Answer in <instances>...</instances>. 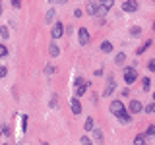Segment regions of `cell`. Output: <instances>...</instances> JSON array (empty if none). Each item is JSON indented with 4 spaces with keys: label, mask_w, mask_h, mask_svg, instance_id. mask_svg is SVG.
<instances>
[{
    "label": "cell",
    "mask_w": 155,
    "mask_h": 145,
    "mask_svg": "<svg viewBox=\"0 0 155 145\" xmlns=\"http://www.w3.org/2000/svg\"><path fill=\"white\" fill-rule=\"evenodd\" d=\"M87 14L89 16H103V14H107V8H103L101 2H97V0H89L87 2Z\"/></svg>",
    "instance_id": "cell-1"
},
{
    "label": "cell",
    "mask_w": 155,
    "mask_h": 145,
    "mask_svg": "<svg viewBox=\"0 0 155 145\" xmlns=\"http://www.w3.org/2000/svg\"><path fill=\"white\" fill-rule=\"evenodd\" d=\"M138 79V72L136 68H124V81L126 83H134Z\"/></svg>",
    "instance_id": "cell-2"
},
{
    "label": "cell",
    "mask_w": 155,
    "mask_h": 145,
    "mask_svg": "<svg viewBox=\"0 0 155 145\" xmlns=\"http://www.w3.org/2000/svg\"><path fill=\"white\" fill-rule=\"evenodd\" d=\"M78 39H80V45L81 47H85V45H89V33H87V29L85 27H80L78 29Z\"/></svg>",
    "instance_id": "cell-3"
},
{
    "label": "cell",
    "mask_w": 155,
    "mask_h": 145,
    "mask_svg": "<svg viewBox=\"0 0 155 145\" xmlns=\"http://www.w3.org/2000/svg\"><path fill=\"white\" fill-rule=\"evenodd\" d=\"M140 6H138V0H126V2H122V10L124 12H136V10H138Z\"/></svg>",
    "instance_id": "cell-4"
},
{
    "label": "cell",
    "mask_w": 155,
    "mask_h": 145,
    "mask_svg": "<svg viewBox=\"0 0 155 145\" xmlns=\"http://www.w3.org/2000/svg\"><path fill=\"white\" fill-rule=\"evenodd\" d=\"M51 35H52V39H60L62 35H64V25H62L60 21H58V23H54V25H52V31H51Z\"/></svg>",
    "instance_id": "cell-5"
},
{
    "label": "cell",
    "mask_w": 155,
    "mask_h": 145,
    "mask_svg": "<svg viewBox=\"0 0 155 145\" xmlns=\"http://www.w3.org/2000/svg\"><path fill=\"white\" fill-rule=\"evenodd\" d=\"M124 103H120V101H113V103H110V112H113L114 116H118L120 112H124Z\"/></svg>",
    "instance_id": "cell-6"
},
{
    "label": "cell",
    "mask_w": 155,
    "mask_h": 145,
    "mask_svg": "<svg viewBox=\"0 0 155 145\" xmlns=\"http://www.w3.org/2000/svg\"><path fill=\"white\" fill-rule=\"evenodd\" d=\"M70 108H72V112H74V114H80L81 112V103H80L78 97H74V99L70 101Z\"/></svg>",
    "instance_id": "cell-7"
},
{
    "label": "cell",
    "mask_w": 155,
    "mask_h": 145,
    "mask_svg": "<svg viewBox=\"0 0 155 145\" xmlns=\"http://www.w3.org/2000/svg\"><path fill=\"white\" fill-rule=\"evenodd\" d=\"M142 110H143V106H142L140 101H130V112L132 114H140Z\"/></svg>",
    "instance_id": "cell-8"
},
{
    "label": "cell",
    "mask_w": 155,
    "mask_h": 145,
    "mask_svg": "<svg viewBox=\"0 0 155 145\" xmlns=\"http://www.w3.org/2000/svg\"><path fill=\"white\" fill-rule=\"evenodd\" d=\"M113 91H114V79H113V77H109V81H107V87H105L103 95L109 97V95H113Z\"/></svg>",
    "instance_id": "cell-9"
},
{
    "label": "cell",
    "mask_w": 155,
    "mask_h": 145,
    "mask_svg": "<svg viewBox=\"0 0 155 145\" xmlns=\"http://www.w3.org/2000/svg\"><path fill=\"white\" fill-rule=\"evenodd\" d=\"M116 118H118V120H120L122 124H130V122H132V118H130V112H128V110H124V112H120L118 116H116Z\"/></svg>",
    "instance_id": "cell-10"
},
{
    "label": "cell",
    "mask_w": 155,
    "mask_h": 145,
    "mask_svg": "<svg viewBox=\"0 0 155 145\" xmlns=\"http://www.w3.org/2000/svg\"><path fill=\"white\" fill-rule=\"evenodd\" d=\"M149 47H151V41H145V43H143V45H142V47H140V48H138V50H136V54H138V56H142V54H143V52H145V50H147V48H149Z\"/></svg>",
    "instance_id": "cell-11"
},
{
    "label": "cell",
    "mask_w": 155,
    "mask_h": 145,
    "mask_svg": "<svg viewBox=\"0 0 155 145\" xmlns=\"http://www.w3.org/2000/svg\"><path fill=\"white\" fill-rule=\"evenodd\" d=\"M93 139H95L97 143H103V141H105L103 132H101V130H93Z\"/></svg>",
    "instance_id": "cell-12"
},
{
    "label": "cell",
    "mask_w": 155,
    "mask_h": 145,
    "mask_svg": "<svg viewBox=\"0 0 155 145\" xmlns=\"http://www.w3.org/2000/svg\"><path fill=\"white\" fill-rule=\"evenodd\" d=\"M48 54H51V56H58V54H60V48H58L54 43H51V47H48Z\"/></svg>",
    "instance_id": "cell-13"
},
{
    "label": "cell",
    "mask_w": 155,
    "mask_h": 145,
    "mask_svg": "<svg viewBox=\"0 0 155 145\" xmlns=\"http://www.w3.org/2000/svg\"><path fill=\"white\" fill-rule=\"evenodd\" d=\"M101 50H103V52H113V43L103 41V43H101Z\"/></svg>",
    "instance_id": "cell-14"
},
{
    "label": "cell",
    "mask_w": 155,
    "mask_h": 145,
    "mask_svg": "<svg viewBox=\"0 0 155 145\" xmlns=\"http://www.w3.org/2000/svg\"><path fill=\"white\" fill-rule=\"evenodd\" d=\"M147 137H155V126H147V130H145V139Z\"/></svg>",
    "instance_id": "cell-15"
},
{
    "label": "cell",
    "mask_w": 155,
    "mask_h": 145,
    "mask_svg": "<svg viewBox=\"0 0 155 145\" xmlns=\"http://www.w3.org/2000/svg\"><path fill=\"white\" fill-rule=\"evenodd\" d=\"M99 2H101V6L107 8V10H110V8L114 6V0H99Z\"/></svg>",
    "instance_id": "cell-16"
},
{
    "label": "cell",
    "mask_w": 155,
    "mask_h": 145,
    "mask_svg": "<svg viewBox=\"0 0 155 145\" xmlns=\"http://www.w3.org/2000/svg\"><path fill=\"white\" fill-rule=\"evenodd\" d=\"M84 128H85V132H91V130H93V118H87L85 124H84Z\"/></svg>",
    "instance_id": "cell-17"
},
{
    "label": "cell",
    "mask_w": 155,
    "mask_h": 145,
    "mask_svg": "<svg viewBox=\"0 0 155 145\" xmlns=\"http://www.w3.org/2000/svg\"><path fill=\"white\" fill-rule=\"evenodd\" d=\"M0 35H2V39H8L10 37V31L6 25H0Z\"/></svg>",
    "instance_id": "cell-18"
},
{
    "label": "cell",
    "mask_w": 155,
    "mask_h": 145,
    "mask_svg": "<svg viewBox=\"0 0 155 145\" xmlns=\"http://www.w3.org/2000/svg\"><path fill=\"white\" fill-rule=\"evenodd\" d=\"M124 60H126V54H124V52H118V54H116V58H114L116 64H122Z\"/></svg>",
    "instance_id": "cell-19"
},
{
    "label": "cell",
    "mask_w": 155,
    "mask_h": 145,
    "mask_svg": "<svg viewBox=\"0 0 155 145\" xmlns=\"http://www.w3.org/2000/svg\"><path fill=\"white\" fill-rule=\"evenodd\" d=\"M142 85H143V89H145V91L151 87V81H149V77H143V79H142Z\"/></svg>",
    "instance_id": "cell-20"
},
{
    "label": "cell",
    "mask_w": 155,
    "mask_h": 145,
    "mask_svg": "<svg viewBox=\"0 0 155 145\" xmlns=\"http://www.w3.org/2000/svg\"><path fill=\"white\" fill-rule=\"evenodd\" d=\"M145 112H149V114H155V101H153L151 105H147V106H145Z\"/></svg>",
    "instance_id": "cell-21"
},
{
    "label": "cell",
    "mask_w": 155,
    "mask_h": 145,
    "mask_svg": "<svg viewBox=\"0 0 155 145\" xmlns=\"http://www.w3.org/2000/svg\"><path fill=\"white\" fill-rule=\"evenodd\" d=\"M56 72V68L54 66H45V74H48V76H52Z\"/></svg>",
    "instance_id": "cell-22"
},
{
    "label": "cell",
    "mask_w": 155,
    "mask_h": 145,
    "mask_svg": "<svg viewBox=\"0 0 155 145\" xmlns=\"http://www.w3.org/2000/svg\"><path fill=\"white\" fill-rule=\"evenodd\" d=\"M25 130H27V116L23 114L21 116V132H25Z\"/></svg>",
    "instance_id": "cell-23"
},
{
    "label": "cell",
    "mask_w": 155,
    "mask_h": 145,
    "mask_svg": "<svg viewBox=\"0 0 155 145\" xmlns=\"http://www.w3.org/2000/svg\"><path fill=\"white\" fill-rule=\"evenodd\" d=\"M51 106H52V108H56V106H58V97H56V95H52V99H51Z\"/></svg>",
    "instance_id": "cell-24"
},
{
    "label": "cell",
    "mask_w": 155,
    "mask_h": 145,
    "mask_svg": "<svg viewBox=\"0 0 155 145\" xmlns=\"http://www.w3.org/2000/svg\"><path fill=\"white\" fill-rule=\"evenodd\" d=\"M147 68H149V72H155V58H151V60L147 62Z\"/></svg>",
    "instance_id": "cell-25"
},
{
    "label": "cell",
    "mask_w": 155,
    "mask_h": 145,
    "mask_svg": "<svg viewBox=\"0 0 155 145\" xmlns=\"http://www.w3.org/2000/svg\"><path fill=\"white\" fill-rule=\"evenodd\" d=\"M6 54H8V48L4 47V45H0V58H4Z\"/></svg>",
    "instance_id": "cell-26"
},
{
    "label": "cell",
    "mask_w": 155,
    "mask_h": 145,
    "mask_svg": "<svg viewBox=\"0 0 155 145\" xmlns=\"http://www.w3.org/2000/svg\"><path fill=\"white\" fill-rule=\"evenodd\" d=\"M85 83H87V81H84V77H76V87H81Z\"/></svg>",
    "instance_id": "cell-27"
},
{
    "label": "cell",
    "mask_w": 155,
    "mask_h": 145,
    "mask_svg": "<svg viewBox=\"0 0 155 145\" xmlns=\"http://www.w3.org/2000/svg\"><path fill=\"white\" fill-rule=\"evenodd\" d=\"M145 141V135H136L134 137V143H143Z\"/></svg>",
    "instance_id": "cell-28"
},
{
    "label": "cell",
    "mask_w": 155,
    "mask_h": 145,
    "mask_svg": "<svg viewBox=\"0 0 155 145\" xmlns=\"http://www.w3.org/2000/svg\"><path fill=\"white\" fill-rule=\"evenodd\" d=\"M12 6H14V10H19L21 8V0H12Z\"/></svg>",
    "instance_id": "cell-29"
},
{
    "label": "cell",
    "mask_w": 155,
    "mask_h": 145,
    "mask_svg": "<svg viewBox=\"0 0 155 145\" xmlns=\"http://www.w3.org/2000/svg\"><path fill=\"white\" fill-rule=\"evenodd\" d=\"M80 143H84V145H87V143H91V139L87 137V135H81V137H80Z\"/></svg>",
    "instance_id": "cell-30"
},
{
    "label": "cell",
    "mask_w": 155,
    "mask_h": 145,
    "mask_svg": "<svg viewBox=\"0 0 155 145\" xmlns=\"http://www.w3.org/2000/svg\"><path fill=\"white\" fill-rule=\"evenodd\" d=\"M52 18H54V10H48V14H47V21L51 23V21H52Z\"/></svg>",
    "instance_id": "cell-31"
},
{
    "label": "cell",
    "mask_w": 155,
    "mask_h": 145,
    "mask_svg": "<svg viewBox=\"0 0 155 145\" xmlns=\"http://www.w3.org/2000/svg\"><path fill=\"white\" fill-rule=\"evenodd\" d=\"M6 74H8V68L0 66V77H6Z\"/></svg>",
    "instance_id": "cell-32"
},
{
    "label": "cell",
    "mask_w": 155,
    "mask_h": 145,
    "mask_svg": "<svg viewBox=\"0 0 155 145\" xmlns=\"http://www.w3.org/2000/svg\"><path fill=\"white\" fill-rule=\"evenodd\" d=\"M130 33H132V35H140L142 29H140V27H132V29H130Z\"/></svg>",
    "instance_id": "cell-33"
},
{
    "label": "cell",
    "mask_w": 155,
    "mask_h": 145,
    "mask_svg": "<svg viewBox=\"0 0 155 145\" xmlns=\"http://www.w3.org/2000/svg\"><path fill=\"white\" fill-rule=\"evenodd\" d=\"M0 132H2L4 135H10V128H8V126H2V128H0Z\"/></svg>",
    "instance_id": "cell-34"
},
{
    "label": "cell",
    "mask_w": 155,
    "mask_h": 145,
    "mask_svg": "<svg viewBox=\"0 0 155 145\" xmlns=\"http://www.w3.org/2000/svg\"><path fill=\"white\" fill-rule=\"evenodd\" d=\"M91 101H93V103H97V101H99V95L93 93V95H91Z\"/></svg>",
    "instance_id": "cell-35"
},
{
    "label": "cell",
    "mask_w": 155,
    "mask_h": 145,
    "mask_svg": "<svg viewBox=\"0 0 155 145\" xmlns=\"http://www.w3.org/2000/svg\"><path fill=\"white\" fill-rule=\"evenodd\" d=\"M52 2H56V4H64L66 0H52Z\"/></svg>",
    "instance_id": "cell-36"
},
{
    "label": "cell",
    "mask_w": 155,
    "mask_h": 145,
    "mask_svg": "<svg viewBox=\"0 0 155 145\" xmlns=\"http://www.w3.org/2000/svg\"><path fill=\"white\" fill-rule=\"evenodd\" d=\"M0 14H2V0H0Z\"/></svg>",
    "instance_id": "cell-37"
},
{
    "label": "cell",
    "mask_w": 155,
    "mask_h": 145,
    "mask_svg": "<svg viewBox=\"0 0 155 145\" xmlns=\"http://www.w3.org/2000/svg\"><path fill=\"white\" fill-rule=\"evenodd\" d=\"M153 31H155V23H153Z\"/></svg>",
    "instance_id": "cell-38"
},
{
    "label": "cell",
    "mask_w": 155,
    "mask_h": 145,
    "mask_svg": "<svg viewBox=\"0 0 155 145\" xmlns=\"http://www.w3.org/2000/svg\"><path fill=\"white\" fill-rule=\"evenodd\" d=\"M153 101H155V93H153Z\"/></svg>",
    "instance_id": "cell-39"
}]
</instances>
